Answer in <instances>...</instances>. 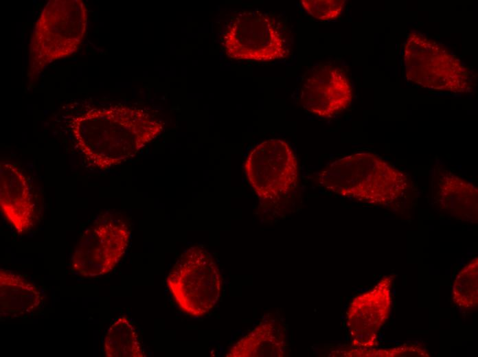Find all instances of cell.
Wrapping results in <instances>:
<instances>
[{
  "label": "cell",
  "instance_id": "obj_18",
  "mask_svg": "<svg viewBox=\"0 0 478 357\" xmlns=\"http://www.w3.org/2000/svg\"><path fill=\"white\" fill-rule=\"evenodd\" d=\"M301 5L312 17L328 21L339 17L343 10L344 0H301Z\"/></svg>",
  "mask_w": 478,
  "mask_h": 357
},
{
  "label": "cell",
  "instance_id": "obj_15",
  "mask_svg": "<svg viewBox=\"0 0 478 357\" xmlns=\"http://www.w3.org/2000/svg\"><path fill=\"white\" fill-rule=\"evenodd\" d=\"M103 349L108 357H143L137 332L124 316L117 319L109 327L104 337Z\"/></svg>",
  "mask_w": 478,
  "mask_h": 357
},
{
  "label": "cell",
  "instance_id": "obj_9",
  "mask_svg": "<svg viewBox=\"0 0 478 357\" xmlns=\"http://www.w3.org/2000/svg\"><path fill=\"white\" fill-rule=\"evenodd\" d=\"M352 97V87L343 70L330 64L312 68L300 88L303 107L321 117H332L343 111L350 106Z\"/></svg>",
  "mask_w": 478,
  "mask_h": 357
},
{
  "label": "cell",
  "instance_id": "obj_5",
  "mask_svg": "<svg viewBox=\"0 0 478 357\" xmlns=\"http://www.w3.org/2000/svg\"><path fill=\"white\" fill-rule=\"evenodd\" d=\"M167 286L180 309L192 316H202L217 303L221 275L212 254L201 246L187 249L167 277Z\"/></svg>",
  "mask_w": 478,
  "mask_h": 357
},
{
  "label": "cell",
  "instance_id": "obj_4",
  "mask_svg": "<svg viewBox=\"0 0 478 357\" xmlns=\"http://www.w3.org/2000/svg\"><path fill=\"white\" fill-rule=\"evenodd\" d=\"M406 78L424 88L463 93L470 89L468 68L442 44L411 32L403 45Z\"/></svg>",
  "mask_w": 478,
  "mask_h": 357
},
{
  "label": "cell",
  "instance_id": "obj_7",
  "mask_svg": "<svg viewBox=\"0 0 478 357\" xmlns=\"http://www.w3.org/2000/svg\"><path fill=\"white\" fill-rule=\"evenodd\" d=\"M247 179L264 200L278 199L293 189L298 182L297 158L284 141L271 139L258 144L244 165Z\"/></svg>",
  "mask_w": 478,
  "mask_h": 357
},
{
  "label": "cell",
  "instance_id": "obj_10",
  "mask_svg": "<svg viewBox=\"0 0 478 357\" xmlns=\"http://www.w3.org/2000/svg\"><path fill=\"white\" fill-rule=\"evenodd\" d=\"M394 277L385 276L371 290L356 296L347 312V325L356 348L373 349L378 333L387 320L391 306Z\"/></svg>",
  "mask_w": 478,
  "mask_h": 357
},
{
  "label": "cell",
  "instance_id": "obj_16",
  "mask_svg": "<svg viewBox=\"0 0 478 357\" xmlns=\"http://www.w3.org/2000/svg\"><path fill=\"white\" fill-rule=\"evenodd\" d=\"M452 299L459 308L471 309L478 305V258L466 264L456 276Z\"/></svg>",
  "mask_w": 478,
  "mask_h": 357
},
{
  "label": "cell",
  "instance_id": "obj_17",
  "mask_svg": "<svg viewBox=\"0 0 478 357\" xmlns=\"http://www.w3.org/2000/svg\"><path fill=\"white\" fill-rule=\"evenodd\" d=\"M338 356H372V357H398V356H429L426 349L419 345H403L387 349L356 348L344 352Z\"/></svg>",
  "mask_w": 478,
  "mask_h": 357
},
{
  "label": "cell",
  "instance_id": "obj_6",
  "mask_svg": "<svg viewBox=\"0 0 478 357\" xmlns=\"http://www.w3.org/2000/svg\"><path fill=\"white\" fill-rule=\"evenodd\" d=\"M226 55L231 59L271 61L286 58L289 50L275 18L257 10L240 12L223 37Z\"/></svg>",
  "mask_w": 478,
  "mask_h": 357
},
{
  "label": "cell",
  "instance_id": "obj_12",
  "mask_svg": "<svg viewBox=\"0 0 478 357\" xmlns=\"http://www.w3.org/2000/svg\"><path fill=\"white\" fill-rule=\"evenodd\" d=\"M43 303L41 290L21 275L0 270V310L5 317H19L35 312Z\"/></svg>",
  "mask_w": 478,
  "mask_h": 357
},
{
  "label": "cell",
  "instance_id": "obj_11",
  "mask_svg": "<svg viewBox=\"0 0 478 357\" xmlns=\"http://www.w3.org/2000/svg\"><path fill=\"white\" fill-rule=\"evenodd\" d=\"M0 207L15 231H29L36 219V206L29 181L14 164L0 163Z\"/></svg>",
  "mask_w": 478,
  "mask_h": 357
},
{
  "label": "cell",
  "instance_id": "obj_3",
  "mask_svg": "<svg viewBox=\"0 0 478 357\" xmlns=\"http://www.w3.org/2000/svg\"><path fill=\"white\" fill-rule=\"evenodd\" d=\"M87 24V10L82 1H49L32 34L29 78L36 79L50 63L74 54L84 38Z\"/></svg>",
  "mask_w": 478,
  "mask_h": 357
},
{
  "label": "cell",
  "instance_id": "obj_14",
  "mask_svg": "<svg viewBox=\"0 0 478 357\" xmlns=\"http://www.w3.org/2000/svg\"><path fill=\"white\" fill-rule=\"evenodd\" d=\"M284 347V336L277 325L265 322L258 325L234 346L227 354L230 357L273 356Z\"/></svg>",
  "mask_w": 478,
  "mask_h": 357
},
{
  "label": "cell",
  "instance_id": "obj_8",
  "mask_svg": "<svg viewBox=\"0 0 478 357\" xmlns=\"http://www.w3.org/2000/svg\"><path fill=\"white\" fill-rule=\"evenodd\" d=\"M126 224L111 217H103L83 233L71 257L72 270L84 277L110 273L124 256L130 242Z\"/></svg>",
  "mask_w": 478,
  "mask_h": 357
},
{
  "label": "cell",
  "instance_id": "obj_2",
  "mask_svg": "<svg viewBox=\"0 0 478 357\" xmlns=\"http://www.w3.org/2000/svg\"><path fill=\"white\" fill-rule=\"evenodd\" d=\"M321 187L360 202L389 205L408 188L402 172L372 152H358L326 165L319 174Z\"/></svg>",
  "mask_w": 478,
  "mask_h": 357
},
{
  "label": "cell",
  "instance_id": "obj_13",
  "mask_svg": "<svg viewBox=\"0 0 478 357\" xmlns=\"http://www.w3.org/2000/svg\"><path fill=\"white\" fill-rule=\"evenodd\" d=\"M437 199L442 209L463 220L477 221V189L451 172L442 173L437 184Z\"/></svg>",
  "mask_w": 478,
  "mask_h": 357
},
{
  "label": "cell",
  "instance_id": "obj_1",
  "mask_svg": "<svg viewBox=\"0 0 478 357\" xmlns=\"http://www.w3.org/2000/svg\"><path fill=\"white\" fill-rule=\"evenodd\" d=\"M70 128L87 165L100 170L134 157L163 130L146 111L123 104L89 109L73 117Z\"/></svg>",
  "mask_w": 478,
  "mask_h": 357
}]
</instances>
